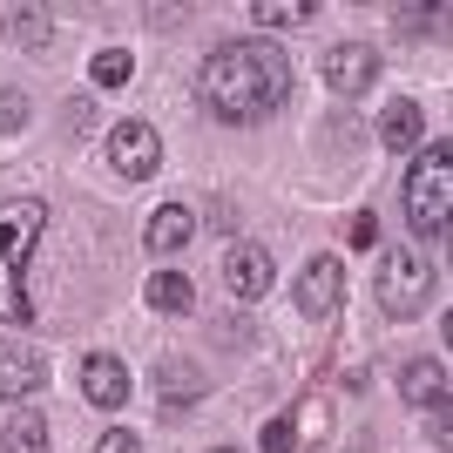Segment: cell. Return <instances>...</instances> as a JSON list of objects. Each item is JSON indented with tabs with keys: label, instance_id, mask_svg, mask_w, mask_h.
Returning a JSON list of instances; mask_svg holds the SVG:
<instances>
[{
	"label": "cell",
	"instance_id": "obj_1",
	"mask_svg": "<svg viewBox=\"0 0 453 453\" xmlns=\"http://www.w3.org/2000/svg\"><path fill=\"white\" fill-rule=\"evenodd\" d=\"M284 95H291V61L271 41H224L203 61V102L230 129H250V122L278 115Z\"/></svg>",
	"mask_w": 453,
	"mask_h": 453
},
{
	"label": "cell",
	"instance_id": "obj_2",
	"mask_svg": "<svg viewBox=\"0 0 453 453\" xmlns=\"http://www.w3.org/2000/svg\"><path fill=\"white\" fill-rule=\"evenodd\" d=\"M41 230H48V203L41 196H20V203L0 210V319L7 325L41 319V304L27 298V257H35Z\"/></svg>",
	"mask_w": 453,
	"mask_h": 453
},
{
	"label": "cell",
	"instance_id": "obj_3",
	"mask_svg": "<svg viewBox=\"0 0 453 453\" xmlns=\"http://www.w3.org/2000/svg\"><path fill=\"white\" fill-rule=\"evenodd\" d=\"M447 196H453V150L426 142V156L406 176V224H413V237H426V244L447 237Z\"/></svg>",
	"mask_w": 453,
	"mask_h": 453
},
{
	"label": "cell",
	"instance_id": "obj_4",
	"mask_svg": "<svg viewBox=\"0 0 453 453\" xmlns=\"http://www.w3.org/2000/svg\"><path fill=\"white\" fill-rule=\"evenodd\" d=\"M379 304H386V319H419L434 304V265H426V250H386L379 257Z\"/></svg>",
	"mask_w": 453,
	"mask_h": 453
},
{
	"label": "cell",
	"instance_id": "obj_5",
	"mask_svg": "<svg viewBox=\"0 0 453 453\" xmlns=\"http://www.w3.org/2000/svg\"><path fill=\"white\" fill-rule=\"evenodd\" d=\"M109 163H115V176H129V183L156 176V163H163L156 129H150V122H115V129H109Z\"/></svg>",
	"mask_w": 453,
	"mask_h": 453
},
{
	"label": "cell",
	"instance_id": "obj_6",
	"mask_svg": "<svg viewBox=\"0 0 453 453\" xmlns=\"http://www.w3.org/2000/svg\"><path fill=\"white\" fill-rule=\"evenodd\" d=\"M325 81L339 95H359L379 81V55H372V41H339V48H325Z\"/></svg>",
	"mask_w": 453,
	"mask_h": 453
},
{
	"label": "cell",
	"instance_id": "obj_7",
	"mask_svg": "<svg viewBox=\"0 0 453 453\" xmlns=\"http://www.w3.org/2000/svg\"><path fill=\"white\" fill-rule=\"evenodd\" d=\"M339 291H345L339 257H311V265L298 271V311H304V319H325V311H339Z\"/></svg>",
	"mask_w": 453,
	"mask_h": 453
},
{
	"label": "cell",
	"instance_id": "obj_8",
	"mask_svg": "<svg viewBox=\"0 0 453 453\" xmlns=\"http://www.w3.org/2000/svg\"><path fill=\"white\" fill-rule=\"evenodd\" d=\"M81 393H88V406H129V365L115 352H88L81 359Z\"/></svg>",
	"mask_w": 453,
	"mask_h": 453
},
{
	"label": "cell",
	"instance_id": "obj_9",
	"mask_svg": "<svg viewBox=\"0 0 453 453\" xmlns=\"http://www.w3.org/2000/svg\"><path fill=\"white\" fill-rule=\"evenodd\" d=\"M271 250L265 244H230V257H224V284L237 291V298H265L271 291Z\"/></svg>",
	"mask_w": 453,
	"mask_h": 453
},
{
	"label": "cell",
	"instance_id": "obj_10",
	"mask_svg": "<svg viewBox=\"0 0 453 453\" xmlns=\"http://www.w3.org/2000/svg\"><path fill=\"white\" fill-rule=\"evenodd\" d=\"M48 386V352H27V345H0V399H27Z\"/></svg>",
	"mask_w": 453,
	"mask_h": 453
},
{
	"label": "cell",
	"instance_id": "obj_11",
	"mask_svg": "<svg viewBox=\"0 0 453 453\" xmlns=\"http://www.w3.org/2000/svg\"><path fill=\"white\" fill-rule=\"evenodd\" d=\"M379 142H386V150H419V142H426V109L406 102V95L386 102V115H379Z\"/></svg>",
	"mask_w": 453,
	"mask_h": 453
},
{
	"label": "cell",
	"instance_id": "obj_12",
	"mask_svg": "<svg viewBox=\"0 0 453 453\" xmlns=\"http://www.w3.org/2000/svg\"><path fill=\"white\" fill-rule=\"evenodd\" d=\"M399 393H406V406H447V365L440 359H406L399 365Z\"/></svg>",
	"mask_w": 453,
	"mask_h": 453
},
{
	"label": "cell",
	"instance_id": "obj_13",
	"mask_svg": "<svg viewBox=\"0 0 453 453\" xmlns=\"http://www.w3.org/2000/svg\"><path fill=\"white\" fill-rule=\"evenodd\" d=\"M142 237H150V250H156V257H176V250H183L189 237H196V217H189L183 203H163V210L150 217V230H142Z\"/></svg>",
	"mask_w": 453,
	"mask_h": 453
},
{
	"label": "cell",
	"instance_id": "obj_14",
	"mask_svg": "<svg viewBox=\"0 0 453 453\" xmlns=\"http://www.w3.org/2000/svg\"><path fill=\"white\" fill-rule=\"evenodd\" d=\"M142 298H150L156 311H170V319H183L189 304H196V284H189V278H176V271H163V278H150V291H142Z\"/></svg>",
	"mask_w": 453,
	"mask_h": 453
},
{
	"label": "cell",
	"instance_id": "obj_15",
	"mask_svg": "<svg viewBox=\"0 0 453 453\" xmlns=\"http://www.w3.org/2000/svg\"><path fill=\"white\" fill-rule=\"evenodd\" d=\"M7 453H48V413L20 406V413L7 419Z\"/></svg>",
	"mask_w": 453,
	"mask_h": 453
},
{
	"label": "cell",
	"instance_id": "obj_16",
	"mask_svg": "<svg viewBox=\"0 0 453 453\" xmlns=\"http://www.w3.org/2000/svg\"><path fill=\"white\" fill-rule=\"evenodd\" d=\"M48 35H55V20L41 7H7V41L14 48H48Z\"/></svg>",
	"mask_w": 453,
	"mask_h": 453
},
{
	"label": "cell",
	"instance_id": "obj_17",
	"mask_svg": "<svg viewBox=\"0 0 453 453\" xmlns=\"http://www.w3.org/2000/svg\"><path fill=\"white\" fill-rule=\"evenodd\" d=\"M156 386L170 393V406H189V399L203 393V372H196V365H183V359H163V365H156Z\"/></svg>",
	"mask_w": 453,
	"mask_h": 453
},
{
	"label": "cell",
	"instance_id": "obj_18",
	"mask_svg": "<svg viewBox=\"0 0 453 453\" xmlns=\"http://www.w3.org/2000/svg\"><path fill=\"white\" fill-rule=\"evenodd\" d=\"M250 20H257V27H304V20H311V0H257Z\"/></svg>",
	"mask_w": 453,
	"mask_h": 453
},
{
	"label": "cell",
	"instance_id": "obj_19",
	"mask_svg": "<svg viewBox=\"0 0 453 453\" xmlns=\"http://www.w3.org/2000/svg\"><path fill=\"white\" fill-rule=\"evenodd\" d=\"M129 68H135V61H129V48H102L88 75H95V88H122V81H129Z\"/></svg>",
	"mask_w": 453,
	"mask_h": 453
},
{
	"label": "cell",
	"instance_id": "obj_20",
	"mask_svg": "<svg viewBox=\"0 0 453 453\" xmlns=\"http://www.w3.org/2000/svg\"><path fill=\"white\" fill-rule=\"evenodd\" d=\"M291 440H298V419L278 413V419H265V440H257V447L265 453H291Z\"/></svg>",
	"mask_w": 453,
	"mask_h": 453
},
{
	"label": "cell",
	"instance_id": "obj_21",
	"mask_svg": "<svg viewBox=\"0 0 453 453\" xmlns=\"http://www.w3.org/2000/svg\"><path fill=\"white\" fill-rule=\"evenodd\" d=\"M20 122H27V95L0 88V135H20Z\"/></svg>",
	"mask_w": 453,
	"mask_h": 453
},
{
	"label": "cell",
	"instance_id": "obj_22",
	"mask_svg": "<svg viewBox=\"0 0 453 453\" xmlns=\"http://www.w3.org/2000/svg\"><path fill=\"white\" fill-rule=\"evenodd\" d=\"M95 453H142V440H135L129 426H109V434L95 440Z\"/></svg>",
	"mask_w": 453,
	"mask_h": 453
},
{
	"label": "cell",
	"instance_id": "obj_23",
	"mask_svg": "<svg viewBox=\"0 0 453 453\" xmlns=\"http://www.w3.org/2000/svg\"><path fill=\"white\" fill-rule=\"evenodd\" d=\"M352 244H359V250L379 244V217H352Z\"/></svg>",
	"mask_w": 453,
	"mask_h": 453
},
{
	"label": "cell",
	"instance_id": "obj_24",
	"mask_svg": "<svg viewBox=\"0 0 453 453\" xmlns=\"http://www.w3.org/2000/svg\"><path fill=\"white\" fill-rule=\"evenodd\" d=\"M210 453H237V447H210Z\"/></svg>",
	"mask_w": 453,
	"mask_h": 453
}]
</instances>
